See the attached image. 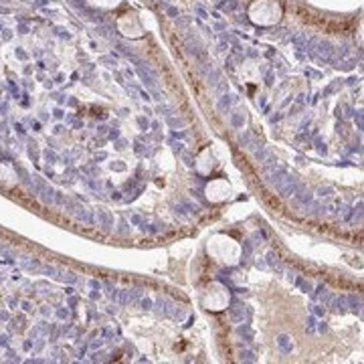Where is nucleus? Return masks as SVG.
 <instances>
[]
</instances>
